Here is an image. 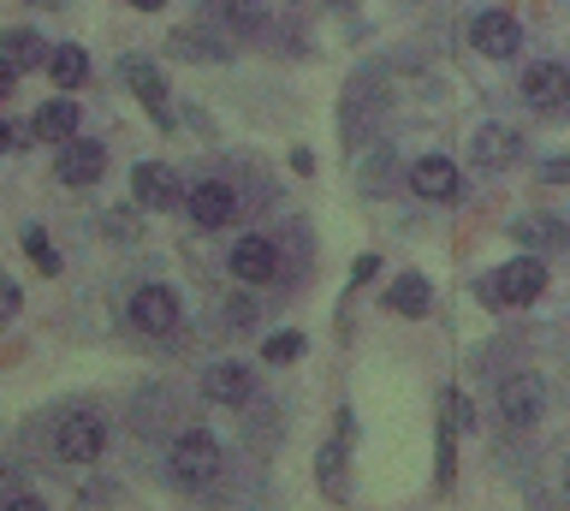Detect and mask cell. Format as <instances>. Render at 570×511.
<instances>
[{
    "label": "cell",
    "instance_id": "e0dca14e",
    "mask_svg": "<svg viewBox=\"0 0 570 511\" xmlns=\"http://www.w3.org/2000/svg\"><path fill=\"white\" fill-rule=\"evenodd\" d=\"M125 78H131V90H137V101L149 108L160 126H167V83H160V72L155 66H142V60H125Z\"/></svg>",
    "mask_w": 570,
    "mask_h": 511
},
{
    "label": "cell",
    "instance_id": "3957f363",
    "mask_svg": "<svg viewBox=\"0 0 570 511\" xmlns=\"http://www.w3.org/2000/svg\"><path fill=\"white\" fill-rule=\"evenodd\" d=\"M107 446V422L101 416H66L60 434H53V452L66 458V464H96Z\"/></svg>",
    "mask_w": 570,
    "mask_h": 511
},
{
    "label": "cell",
    "instance_id": "ba28073f",
    "mask_svg": "<svg viewBox=\"0 0 570 511\" xmlns=\"http://www.w3.org/2000/svg\"><path fill=\"white\" fill-rule=\"evenodd\" d=\"M470 37H475V48H481L488 60H511V55H517V42H523V30H517L511 12H475Z\"/></svg>",
    "mask_w": 570,
    "mask_h": 511
},
{
    "label": "cell",
    "instance_id": "9a60e30c",
    "mask_svg": "<svg viewBox=\"0 0 570 511\" xmlns=\"http://www.w3.org/2000/svg\"><path fill=\"white\" fill-rule=\"evenodd\" d=\"M30 131L42 137V144H71V131H78V101H42L30 119Z\"/></svg>",
    "mask_w": 570,
    "mask_h": 511
},
{
    "label": "cell",
    "instance_id": "5bb4252c",
    "mask_svg": "<svg viewBox=\"0 0 570 511\" xmlns=\"http://www.w3.org/2000/svg\"><path fill=\"white\" fill-rule=\"evenodd\" d=\"M48 48L36 42V30H7V60H0V90H12L18 72H30V66H42Z\"/></svg>",
    "mask_w": 570,
    "mask_h": 511
},
{
    "label": "cell",
    "instance_id": "83f0119b",
    "mask_svg": "<svg viewBox=\"0 0 570 511\" xmlns=\"http://www.w3.org/2000/svg\"><path fill=\"white\" fill-rule=\"evenodd\" d=\"M226 315H232V327H249V315H256V309H249L244 297H232V304H226Z\"/></svg>",
    "mask_w": 570,
    "mask_h": 511
},
{
    "label": "cell",
    "instance_id": "7c38bea8",
    "mask_svg": "<svg viewBox=\"0 0 570 511\" xmlns=\"http://www.w3.org/2000/svg\"><path fill=\"white\" fill-rule=\"evenodd\" d=\"M131 190H137L142 208H173L178 203V179H173V167H160V161H137Z\"/></svg>",
    "mask_w": 570,
    "mask_h": 511
},
{
    "label": "cell",
    "instance_id": "d4e9b609",
    "mask_svg": "<svg viewBox=\"0 0 570 511\" xmlns=\"http://www.w3.org/2000/svg\"><path fill=\"white\" fill-rule=\"evenodd\" d=\"M338 464H345V452H338V446H327V452H321V488H338Z\"/></svg>",
    "mask_w": 570,
    "mask_h": 511
},
{
    "label": "cell",
    "instance_id": "5b68a950",
    "mask_svg": "<svg viewBox=\"0 0 570 511\" xmlns=\"http://www.w3.org/2000/svg\"><path fill=\"white\" fill-rule=\"evenodd\" d=\"M410 190H416L422 203H458L463 179H458V167L445 161V155H422V161L410 167Z\"/></svg>",
    "mask_w": 570,
    "mask_h": 511
},
{
    "label": "cell",
    "instance_id": "7a4b0ae2",
    "mask_svg": "<svg viewBox=\"0 0 570 511\" xmlns=\"http://www.w3.org/2000/svg\"><path fill=\"white\" fill-rule=\"evenodd\" d=\"M547 292V262L541 256H517V262H505V268L493 274V286H488V297L493 304H534V297Z\"/></svg>",
    "mask_w": 570,
    "mask_h": 511
},
{
    "label": "cell",
    "instance_id": "f546056e",
    "mask_svg": "<svg viewBox=\"0 0 570 511\" xmlns=\"http://www.w3.org/2000/svg\"><path fill=\"white\" fill-rule=\"evenodd\" d=\"M564 493H570V464H564Z\"/></svg>",
    "mask_w": 570,
    "mask_h": 511
},
{
    "label": "cell",
    "instance_id": "2e32d148",
    "mask_svg": "<svg viewBox=\"0 0 570 511\" xmlns=\"http://www.w3.org/2000/svg\"><path fill=\"white\" fill-rule=\"evenodd\" d=\"M511 233H517V244H529V250H559V244H570V226L559 215H523Z\"/></svg>",
    "mask_w": 570,
    "mask_h": 511
},
{
    "label": "cell",
    "instance_id": "d6986e66",
    "mask_svg": "<svg viewBox=\"0 0 570 511\" xmlns=\"http://www.w3.org/2000/svg\"><path fill=\"white\" fill-rule=\"evenodd\" d=\"M386 304L399 315H428V279L422 274H399V279H392V292H386Z\"/></svg>",
    "mask_w": 570,
    "mask_h": 511
},
{
    "label": "cell",
    "instance_id": "7402d4cb",
    "mask_svg": "<svg viewBox=\"0 0 570 511\" xmlns=\"http://www.w3.org/2000/svg\"><path fill=\"white\" fill-rule=\"evenodd\" d=\"M392 185H399V179H392V155L381 149V155L363 167V190H368V197H381V190H392Z\"/></svg>",
    "mask_w": 570,
    "mask_h": 511
},
{
    "label": "cell",
    "instance_id": "8fae6325",
    "mask_svg": "<svg viewBox=\"0 0 570 511\" xmlns=\"http://www.w3.org/2000/svg\"><path fill=\"white\" fill-rule=\"evenodd\" d=\"M499 416L511 422V429H529L534 416H541V381L534 375H511L499 386Z\"/></svg>",
    "mask_w": 570,
    "mask_h": 511
},
{
    "label": "cell",
    "instance_id": "cb8c5ba5",
    "mask_svg": "<svg viewBox=\"0 0 570 511\" xmlns=\"http://www.w3.org/2000/svg\"><path fill=\"white\" fill-rule=\"evenodd\" d=\"M262 357L267 363H292V357H303V340H297V333H274V340L262 345Z\"/></svg>",
    "mask_w": 570,
    "mask_h": 511
},
{
    "label": "cell",
    "instance_id": "603a6c76",
    "mask_svg": "<svg viewBox=\"0 0 570 511\" xmlns=\"http://www.w3.org/2000/svg\"><path fill=\"white\" fill-rule=\"evenodd\" d=\"M24 256H30L42 274H60V250H53V244H48L42 233H24Z\"/></svg>",
    "mask_w": 570,
    "mask_h": 511
},
{
    "label": "cell",
    "instance_id": "30bf717a",
    "mask_svg": "<svg viewBox=\"0 0 570 511\" xmlns=\"http://www.w3.org/2000/svg\"><path fill=\"white\" fill-rule=\"evenodd\" d=\"M232 274H238L244 286H267V279H279V250L267 238H238V250H232Z\"/></svg>",
    "mask_w": 570,
    "mask_h": 511
},
{
    "label": "cell",
    "instance_id": "ffe728a7",
    "mask_svg": "<svg viewBox=\"0 0 570 511\" xmlns=\"http://www.w3.org/2000/svg\"><path fill=\"white\" fill-rule=\"evenodd\" d=\"M48 72H53V83H66V90H71V83L89 78V55L66 42V48H53V55H48Z\"/></svg>",
    "mask_w": 570,
    "mask_h": 511
},
{
    "label": "cell",
    "instance_id": "52a82bcc",
    "mask_svg": "<svg viewBox=\"0 0 570 511\" xmlns=\"http://www.w3.org/2000/svg\"><path fill=\"white\" fill-rule=\"evenodd\" d=\"M131 327L137 333H173L178 327V297L167 292V286H142L137 297H131Z\"/></svg>",
    "mask_w": 570,
    "mask_h": 511
},
{
    "label": "cell",
    "instance_id": "484cf974",
    "mask_svg": "<svg viewBox=\"0 0 570 511\" xmlns=\"http://www.w3.org/2000/svg\"><path fill=\"white\" fill-rule=\"evenodd\" d=\"M541 179H552V185H570V155H552V161L541 167Z\"/></svg>",
    "mask_w": 570,
    "mask_h": 511
},
{
    "label": "cell",
    "instance_id": "f1b7e54d",
    "mask_svg": "<svg viewBox=\"0 0 570 511\" xmlns=\"http://www.w3.org/2000/svg\"><path fill=\"white\" fill-rule=\"evenodd\" d=\"M131 7H137V12H160L167 0H131Z\"/></svg>",
    "mask_w": 570,
    "mask_h": 511
},
{
    "label": "cell",
    "instance_id": "4316f807",
    "mask_svg": "<svg viewBox=\"0 0 570 511\" xmlns=\"http://www.w3.org/2000/svg\"><path fill=\"white\" fill-rule=\"evenodd\" d=\"M24 131H30V126H18V119H7V126H0V144H7V149H24Z\"/></svg>",
    "mask_w": 570,
    "mask_h": 511
},
{
    "label": "cell",
    "instance_id": "277c9868",
    "mask_svg": "<svg viewBox=\"0 0 570 511\" xmlns=\"http://www.w3.org/2000/svg\"><path fill=\"white\" fill-rule=\"evenodd\" d=\"M523 101H529V108H541V114H559L570 101V72L559 60H534L523 72Z\"/></svg>",
    "mask_w": 570,
    "mask_h": 511
},
{
    "label": "cell",
    "instance_id": "44dd1931",
    "mask_svg": "<svg viewBox=\"0 0 570 511\" xmlns=\"http://www.w3.org/2000/svg\"><path fill=\"white\" fill-rule=\"evenodd\" d=\"M226 24L238 30V37H249V30L262 24V0H226Z\"/></svg>",
    "mask_w": 570,
    "mask_h": 511
},
{
    "label": "cell",
    "instance_id": "8992f818",
    "mask_svg": "<svg viewBox=\"0 0 570 511\" xmlns=\"http://www.w3.org/2000/svg\"><path fill=\"white\" fill-rule=\"evenodd\" d=\"M185 208H190V220L208 233V226H226L232 215H238V190L220 185V179H203V185H190Z\"/></svg>",
    "mask_w": 570,
    "mask_h": 511
},
{
    "label": "cell",
    "instance_id": "6da1fadb",
    "mask_svg": "<svg viewBox=\"0 0 570 511\" xmlns=\"http://www.w3.org/2000/svg\"><path fill=\"white\" fill-rule=\"evenodd\" d=\"M173 482L185 488V493H203L214 475H220V446H214V434H203V429H190V434H178L173 440Z\"/></svg>",
    "mask_w": 570,
    "mask_h": 511
},
{
    "label": "cell",
    "instance_id": "4fadbf2b",
    "mask_svg": "<svg viewBox=\"0 0 570 511\" xmlns=\"http://www.w3.org/2000/svg\"><path fill=\"white\" fill-rule=\"evenodd\" d=\"M517 149H523V137L505 131V126H481V131L470 137V161H475V167H511Z\"/></svg>",
    "mask_w": 570,
    "mask_h": 511
},
{
    "label": "cell",
    "instance_id": "9c48e42d",
    "mask_svg": "<svg viewBox=\"0 0 570 511\" xmlns=\"http://www.w3.org/2000/svg\"><path fill=\"white\" fill-rule=\"evenodd\" d=\"M101 167H107V149L96 137H71V144H60V167L53 173H60L66 185H96Z\"/></svg>",
    "mask_w": 570,
    "mask_h": 511
},
{
    "label": "cell",
    "instance_id": "ac0fdd59",
    "mask_svg": "<svg viewBox=\"0 0 570 511\" xmlns=\"http://www.w3.org/2000/svg\"><path fill=\"white\" fill-rule=\"evenodd\" d=\"M208 399L214 404H244L249 399V368L244 363H214L208 368Z\"/></svg>",
    "mask_w": 570,
    "mask_h": 511
}]
</instances>
